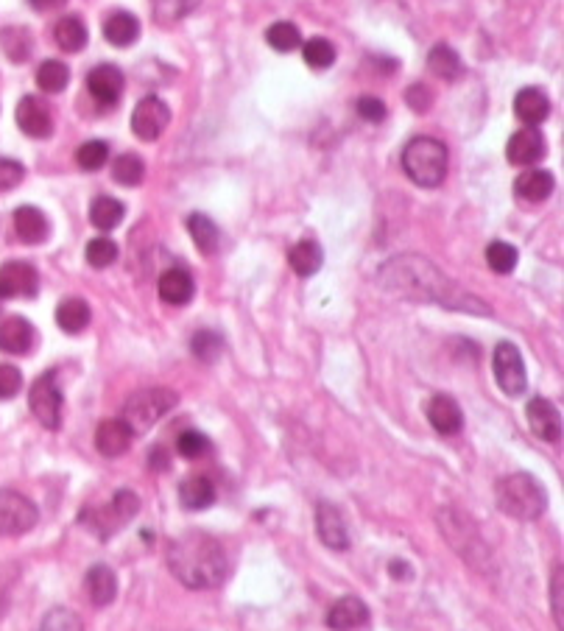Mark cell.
I'll list each match as a JSON object with an SVG mask.
<instances>
[{
    "instance_id": "obj_1",
    "label": "cell",
    "mask_w": 564,
    "mask_h": 631,
    "mask_svg": "<svg viewBox=\"0 0 564 631\" xmlns=\"http://www.w3.org/2000/svg\"><path fill=\"white\" fill-rule=\"evenodd\" d=\"M380 285L386 291H391V294L405 296V299L436 302L442 308L467 310V313H484V316H489V308H486L478 296L467 294L461 285L447 280L442 271L419 255H400L389 260L380 269Z\"/></svg>"
},
{
    "instance_id": "obj_2",
    "label": "cell",
    "mask_w": 564,
    "mask_h": 631,
    "mask_svg": "<svg viewBox=\"0 0 564 631\" xmlns=\"http://www.w3.org/2000/svg\"><path fill=\"white\" fill-rule=\"evenodd\" d=\"M168 567L188 590H213L229 573L221 542L204 531H185L168 545Z\"/></svg>"
},
{
    "instance_id": "obj_3",
    "label": "cell",
    "mask_w": 564,
    "mask_h": 631,
    "mask_svg": "<svg viewBox=\"0 0 564 631\" xmlns=\"http://www.w3.org/2000/svg\"><path fill=\"white\" fill-rule=\"evenodd\" d=\"M497 509L506 511L514 520H537L548 509V495L539 481L528 472L506 475L495 486Z\"/></svg>"
},
{
    "instance_id": "obj_4",
    "label": "cell",
    "mask_w": 564,
    "mask_h": 631,
    "mask_svg": "<svg viewBox=\"0 0 564 631\" xmlns=\"http://www.w3.org/2000/svg\"><path fill=\"white\" fill-rule=\"evenodd\" d=\"M447 146L436 137H414L403 151V171L419 188H436L447 176Z\"/></svg>"
},
{
    "instance_id": "obj_5",
    "label": "cell",
    "mask_w": 564,
    "mask_h": 631,
    "mask_svg": "<svg viewBox=\"0 0 564 631\" xmlns=\"http://www.w3.org/2000/svg\"><path fill=\"white\" fill-rule=\"evenodd\" d=\"M439 528H442L444 539L450 542V548H456L472 564V570H489V564H492L489 548H486L484 539L478 537L467 514L456 509H442L439 511Z\"/></svg>"
},
{
    "instance_id": "obj_6",
    "label": "cell",
    "mask_w": 564,
    "mask_h": 631,
    "mask_svg": "<svg viewBox=\"0 0 564 631\" xmlns=\"http://www.w3.org/2000/svg\"><path fill=\"white\" fill-rule=\"evenodd\" d=\"M179 403L176 391L162 389V386H151V389H140L135 391L126 405H123V422L129 428L140 433V430H148L154 422H160L174 405Z\"/></svg>"
},
{
    "instance_id": "obj_7",
    "label": "cell",
    "mask_w": 564,
    "mask_h": 631,
    "mask_svg": "<svg viewBox=\"0 0 564 631\" xmlns=\"http://www.w3.org/2000/svg\"><path fill=\"white\" fill-rule=\"evenodd\" d=\"M137 511H140V500H137L135 492L121 489L118 495L109 500L104 509L84 511V514H81V523L87 525V528H90L93 534H98L101 539H107L112 537L115 531H121L123 525L135 517Z\"/></svg>"
},
{
    "instance_id": "obj_8",
    "label": "cell",
    "mask_w": 564,
    "mask_h": 631,
    "mask_svg": "<svg viewBox=\"0 0 564 631\" xmlns=\"http://www.w3.org/2000/svg\"><path fill=\"white\" fill-rule=\"evenodd\" d=\"M28 405H31V414L37 417L42 428L56 430L62 425V389L56 383L54 372H45L34 383H31V391H28Z\"/></svg>"
},
{
    "instance_id": "obj_9",
    "label": "cell",
    "mask_w": 564,
    "mask_h": 631,
    "mask_svg": "<svg viewBox=\"0 0 564 631\" xmlns=\"http://www.w3.org/2000/svg\"><path fill=\"white\" fill-rule=\"evenodd\" d=\"M40 520L37 506L14 489H0V537H20Z\"/></svg>"
},
{
    "instance_id": "obj_10",
    "label": "cell",
    "mask_w": 564,
    "mask_h": 631,
    "mask_svg": "<svg viewBox=\"0 0 564 631\" xmlns=\"http://www.w3.org/2000/svg\"><path fill=\"white\" fill-rule=\"evenodd\" d=\"M495 380L509 397H520L528 386L523 355L511 341H500L495 347Z\"/></svg>"
},
{
    "instance_id": "obj_11",
    "label": "cell",
    "mask_w": 564,
    "mask_h": 631,
    "mask_svg": "<svg viewBox=\"0 0 564 631\" xmlns=\"http://www.w3.org/2000/svg\"><path fill=\"white\" fill-rule=\"evenodd\" d=\"M168 123H171V109L165 107V101L157 95H146L132 112V132L137 140H146V143H154L157 137H162Z\"/></svg>"
},
{
    "instance_id": "obj_12",
    "label": "cell",
    "mask_w": 564,
    "mask_h": 631,
    "mask_svg": "<svg viewBox=\"0 0 564 631\" xmlns=\"http://www.w3.org/2000/svg\"><path fill=\"white\" fill-rule=\"evenodd\" d=\"M40 291V274L26 260H9L0 266V299L34 296Z\"/></svg>"
},
{
    "instance_id": "obj_13",
    "label": "cell",
    "mask_w": 564,
    "mask_h": 631,
    "mask_svg": "<svg viewBox=\"0 0 564 631\" xmlns=\"http://www.w3.org/2000/svg\"><path fill=\"white\" fill-rule=\"evenodd\" d=\"M14 121L23 129V135L28 137H48L54 132V118H51V109L45 107V101L34 98V95H26L20 98V104L14 109Z\"/></svg>"
},
{
    "instance_id": "obj_14",
    "label": "cell",
    "mask_w": 564,
    "mask_h": 631,
    "mask_svg": "<svg viewBox=\"0 0 564 631\" xmlns=\"http://www.w3.org/2000/svg\"><path fill=\"white\" fill-rule=\"evenodd\" d=\"M525 417H528V425L542 442L553 444L562 439V417H559V408L551 400L534 397L531 403L525 405Z\"/></svg>"
},
{
    "instance_id": "obj_15",
    "label": "cell",
    "mask_w": 564,
    "mask_h": 631,
    "mask_svg": "<svg viewBox=\"0 0 564 631\" xmlns=\"http://www.w3.org/2000/svg\"><path fill=\"white\" fill-rule=\"evenodd\" d=\"M316 534L330 551H347L350 548V531L344 523V514L333 503H319L316 509Z\"/></svg>"
},
{
    "instance_id": "obj_16",
    "label": "cell",
    "mask_w": 564,
    "mask_h": 631,
    "mask_svg": "<svg viewBox=\"0 0 564 631\" xmlns=\"http://www.w3.org/2000/svg\"><path fill=\"white\" fill-rule=\"evenodd\" d=\"M132 439H135V430L129 428L121 417L118 419H104L98 430H95V447L98 453L107 458L123 456L129 447H132Z\"/></svg>"
},
{
    "instance_id": "obj_17",
    "label": "cell",
    "mask_w": 564,
    "mask_h": 631,
    "mask_svg": "<svg viewBox=\"0 0 564 631\" xmlns=\"http://www.w3.org/2000/svg\"><path fill=\"white\" fill-rule=\"evenodd\" d=\"M506 157H509L511 165H534L545 157V137L534 126H525V129L509 137Z\"/></svg>"
},
{
    "instance_id": "obj_18",
    "label": "cell",
    "mask_w": 564,
    "mask_h": 631,
    "mask_svg": "<svg viewBox=\"0 0 564 631\" xmlns=\"http://www.w3.org/2000/svg\"><path fill=\"white\" fill-rule=\"evenodd\" d=\"M87 90H90V95L98 104L112 107V104H118V98L123 95V73L115 65H98L87 76Z\"/></svg>"
},
{
    "instance_id": "obj_19",
    "label": "cell",
    "mask_w": 564,
    "mask_h": 631,
    "mask_svg": "<svg viewBox=\"0 0 564 631\" xmlns=\"http://www.w3.org/2000/svg\"><path fill=\"white\" fill-rule=\"evenodd\" d=\"M366 623H369V609L355 595H347V598L336 601L330 606V612H327V626L333 631H355L366 626Z\"/></svg>"
},
{
    "instance_id": "obj_20",
    "label": "cell",
    "mask_w": 564,
    "mask_h": 631,
    "mask_svg": "<svg viewBox=\"0 0 564 631\" xmlns=\"http://www.w3.org/2000/svg\"><path fill=\"white\" fill-rule=\"evenodd\" d=\"M428 419L430 425L436 428V433L442 436H456L458 430L464 428V414L453 397L447 394H436L433 400L428 403Z\"/></svg>"
},
{
    "instance_id": "obj_21",
    "label": "cell",
    "mask_w": 564,
    "mask_h": 631,
    "mask_svg": "<svg viewBox=\"0 0 564 631\" xmlns=\"http://www.w3.org/2000/svg\"><path fill=\"white\" fill-rule=\"evenodd\" d=\"M34 347V327L23 316H6L0 322V350L9 355H26Z\"/></svg>"
},
{
    "instance_id": "obj_22",
    "label": "cell",
    "mask_w": 564,
    "mask_h": 631,
    "mask_svg": "<svg viewBox=\"0 0 564 631\" xmlns=\"http://www.w3.org/2000/svg\"><path fill=\"white\" fill-rule=\"evenodd\" d=\"M14 232L23 243H42L51 232V224H48V218L40 207L23 204V207L14 210Z\"/></svg>"
},
{
    "instance_id": "obj_23",
    "label": "cell",
    "mask_w": 564,
    "mask_h": 631,
    "mask_svg": "<svg viewBox=\"0 0 564 631\" xmlns=\"http://www.w3.org/2000/svg\"><path fill=\"white\" fill-rule=\"evenodd\" d=\"M514 115L525 123V126H539L548 121L551 115V101L548 95L537 90V87H525L514 98Z\"/></svg>"
},
{
    "instance_id": "obj_24",
    "label": "cell",
    "mask_w": 564,
    "mask_h": 631,
    "mask_svg": "<svg viewBox=\"0 0 564 631\" xmlns=\"http://www.w3.org/2000/svg\"><path fill=\"white\" fill-rule=\"evenodd\" d=\"M84 587H87V595H90V601L95 606H109L115 601V595H118V576L107 564H93L87 570Z\"/></svg>"
},
{
    "instance_id": "obj_25",
    "label": "cell",
    "mask_w": 564,
    "mask_h": 631,
    "mask_svg": "<svg viewBox=\"0 0 564 631\" xmlns=\"http://www.w3.org/2000/svg\"><path fill=\"white\" fill-rule=\"evenodd\" d=\"M196 291V282L185 269H168L160 277V299L168 305H188Z\"/></svg>"
},
{
    "instance_id": "obj_26",
    "label": "cell",
    "mask_w": 564,
    "mask_h": 631,
    "mask_svg": "<svg viewBox=\"0 0 564 631\" xmlns=\"http://www.w3.org/2000/svg\"><path fill=\"white\" fill-rule=\"evenodd\" d=\"M179 500L190 511L210 509L215 503V486L207 475H190L179 484Z\"/></svg>"
},
{
    "instance_id": "obj_27",
    "label": "cell",
    "mask_w": 564,
    "mask_h": 631,
    "mask_svg": "<svg viewBox=\"0 0 564 631\" xmlns=\"http://www.w3.org/2000/svg\"><path fill=\"white\" fill-rule=\"evenodd\" d=\"M553 188H556V182H553L551 171H539V168L525 171L514 182V193L525 202H545L553 193Z\"/></svg>"
},
{
    "instance_id": "obj_28",
    "label": "cell",
    "mask_w": 564,
    "mask_h": 631,
    "mask_svg": "<svg viewBox=\"0 0 564 631\" xmlns=\"http://www.w3.org/2000/svg\"><path fill=\"white\" fill-rule=\"evenodd\" d=\"M104 37L118 48H129L140 37V23L132 12H112L104 23Z\"/></svg>"
},
{
    "instance_id": "obj_29",
    "label": "cell",
    "mask_w": 564,
    "mask_h": 631,
    "mask_svg": "<svg viewBox=\"0 0 564 631\" xmlns=\"http://www.w3.org/2000/svg\"><path fill=\"white\" fill-rule=\"evenodd\" d=\"M93 319L90 313V305L81 299V296H68L65 302H59L56 308V324L65 330V333H81L87 324Z\"/></svg>"
},
{
    "instance_id": "obj_30",
    "label": "cell",
    "mask_w": 564,
    "mask_h": 631,
    "mask_svg": "<svg viewBox=\"0 0 564 631\" xmlns=\"http://www.w3.org/2000/svg\"><path fill=\"white\" fill-rule=\"evenodd\" d=\"M54 40L62 51H68V54H79L81 48L87 45V26H84V20L76 17V14L62 17L54 28Z\"/></svg>"
},
{
    "instance_id": "obj_31",
    "label": "cell",
    "mask_w": 564,
    "mask_h": 631,
    "mask_svg": "<svg viewBox=\"0 0 564 631\" xmlns=\"http://www.w3.org/2000/svg\"><path fill=\"white\" fill-rule=\"evenodd\" d=\"M288 263H291V269L299 274V277H313L316 271L322 269L324 263V255H322V246L316 241H299L288 252Z\"/></svg>"
},
{
    "instance_id": "obj_32",
    "label": "cell",
    "mask_w": 564,
    "mask_h": 631,
    "mask_svg": "<svg viewBox=\"0 0 564 631\" xmlns=\"http://www.w3.org/2000/svg\"><path fill=\"white\" fill-rule=\"evenodd\" d=\"M428 68L430 73H436L439 79L444 81H456L461 73H464V65H461V56L450 48V45H433L428 54Z\"/></svg>"
},
{
    "instance_id": "obj_33",
    "label": "cell",
    "mask_w": 564,
    "mask_h": 631,
    "mask_svg": "<svg viewBox=\"0 0 564 631\" xmlns=\"http://www.w3.org/2000/svg\"><path fill=\"white\" fill-rule=\"evenodd\" d=\"M123 215H126V207L118 199H112V196H95L93 204H90V221L101 232H109V229L118 227L123 221Z\"/></svg>"
},
{
    "instance_id": "obj_34",
    "label": "cell",
    "mask_w": 564,
    "mask_h": 631,
    "mask_svg": "<svg viewBox=\"0 0 564 631\" xmlns=\"http://www.w3.org/2000/svg\"><path fill=\"white\" fill-rule=\"evenodd\" d=\"M0 48H3V54L9 56L14 65H23L28 56H31V51H34L31 31L23 26L6 28V31L0 34Z\"/></svg>"
},
{
    "instance_id": "obj_35",
    "label": "cell",
    "mask_w": 564,
    "mask_h": 631,
    "mask_svg": "<svg viewBox=\"0 0 564 631\" xmlns=\"http://www.w3.org/2000/svg\"><path fill=\"white\" fill-rule=\"evenodd\" d=\"M188 229H190V238L196 243V249L202 252V255H213L215 249H218V241H221V232L215 227L213 221L202 213H193L188 218Z\"/></svg>"
},
{
    "instance_id": "obj_36",
    "label": "cell",
    "mask_w": 564,
    "mask_h": 631,
    "mask_svg": "<svg viewBox=\"0 0 564 631\" xmlns=\"http://www.w3.org/2000/svg\"><path fill=\"white\" fill-rule=\"evenodd\" d=\"M70 81V70L65 62H59V59H48V62H42L40 70H37V84H40L42 93H62L65 87H68Z\"/></svg>"
},
{
    "instance_id": "obj_37",
    "label": "cell",
    "mask_w": 564,
    "mask_h": 631,
    "mask_svg": "<svg viewBox=\"0 0 564 631\" xmlns=\"http://www.w3.org/2000/svg\"><path fill=\"white\" fill-rule=\"evenodd\" d=\"M143 176H146V165L137 154H121L118 160L112 162V179L123 188H135L143 182Z\"/></svg>"
},
{
    "instance_id": "obj_38",
    "label": "cell",
    "mask_w": 564,
    "mask_h": 631,
    "mask_svg": "<svg viewBox=\"0 0 564 631\" xmlns=\"http://www.w3.org/2000/svg\"><path fill=\"white\" fill-rule=\"evenodd\" d=\"M266 42H269L274 51H280V54H291V51H296V48L302 45V34H299V28H296L294 23L280 20V23L269 26V31H266Z\"/></svg>"
},
{
    "instance_id": "obj_39",
    "label": "cell",
    "mask_w": 564,
    "mask_h": 631,
    "mask_svg": "<svg viewBox=\"0 0 564 631\" xmlns=\"http://www.w3.org/2000/svg\"><path fill=\"white\" fill-rule=\"evenodd\" d=\"M302 56H305L308 68L327 70L333 62H336V48H333V42L324 40V37H313V40L305 42Z\"/></svg>"
},
{
    "instance_id": "obj_40",
    "label": "cell",
    "mask_w": 564,
    "mask_h": 631,
    "mask_svg": "<svg viewBox=\"0 0 564 631\" xmlns=\"http://www.w3.org/2000/svg\"><path fill=\"white\" fill-rule=\"evenodd\" d=\"M190 352L202 363H213L224 352V338L218 336L215 330H199L196 336L190 338Z\"/></svg>"
},
{
    "instance_id": "obj_41",
    "label": "cell",
    "mask_w": 564,
    "mask_h": 631,
    "mask_svg": "<svg viewBox=\"0 0 564 631\" xmlns=\"http://www.w3.org/2000/svg\"><path fill=\"white\" fill-rule=\"evenodd\" d=\"M202 0H151V9H154V17L160 23H179L185 20Z\"/></svg>"
},
{
    "instance_id": "obj_42",
    "label": "cell",
    "mask_w": 564,
    "mask_h": 631,
    "mask_svg": "<svg viewBox=\"0 0 564 631\" xmlns=\"http://www.w3.org/2000/svg\"><path fill=\"white\" fill-rule=\"evenodd\" d=\"M486 263L497 274H511L517 266V249L506 241H492L486 246Z\"/></svg>"
},
{
    "instance_id": "obj_43",
    "label": "cell",
    "mask_w": 564,
    "mask_h": 631,
    "mask_svg": "<svg viewBox=\"0 0 564 631\" xmlns=\"http://www.w3.org/2000/svg\"><path fill=\"white\" fill-rule=\"evenodd\" d=\"M87 263L93 266V269H107L112 266L115 260H118V243L112 241V238H93V241L87 243Z\"/></svg>"
},
{
    "instance_id": "obj_44",
    "label": "cell",
    "mask_w": 564,
    "mask_h": 631,
    "mask_svg": "<svg viewBox=\"0 0 564 631\" xmlns=\"http://www.w3.org/2000/svg\"><path fill=\"white\" fill-rule=\"evenodd\" d=\"M107 160L109 146L104 140H87V143L76 151V162H79V168H84V171H98Z\"/></svg>"
},
{
    "instance_id": "obj_45",
    "label": "cell",
    "mask_w": 564,
    "mask_h": 631,
    "mask_svg": "<svg viewBox=\"0 0 564 631\" xmlns=\"http://www.w3.org/2000/svg\"><path fill=\"white\" fill-rule=\"evenodd\" d=\"M176 450H179V456L185 458H202L210 450V439L204 433H199V430H185L176 439Z\"/></svg>"
},
{
    "instance_id": "obj_46",
    "label": "cell",
    "mask_w": 564,
    "mask_h": 631,
    "mask_svg": "<svg viewBox=\"0 0 564 631\" xmlns=\"http://www.w3.org/2000/svg\"><path fill=\"white\" fill-rule=\"evenodd\" d=\"M23 389V375L12 363H0V400H12Z\"/></svg>"
},
{
    "instance_id": "obj_47",
    "label": "cell",
    "mask_w": 564,
    "mask_h": 631,
    "mask_svg": "<svg viewBox=\"0 0 564 631\" xmlns=\"http://www.w3.org/2000/svg\"><path fill=\"white\" fill-rule=\"evenodd\" d=\"M26 176V168L23 162L9 160V157H0V190H12L23 182Z\"/></svg>"
},
{
    "instance_id": "obj_48",
    "label": "cell",
    "mask_w": 564,
    "mask_h": 631,
    "mask_svg": "<svg viewBox=\"0 0 564 631\" xmlns=\"http://www.w3.org/2000/svg\"><path fill=\"white\" fill-rule=\"evenodd\" d=\"M358 115H361L363 121L380 123L386 118V104L380 98H375V95H363L361 101H358Z\"/></svg>"
},
{
    "instance_id": "obj_49",
    "label": "cell",
    "mask_w": 564,
    "mask_h": 631,
    "mask_svg": "<svg viewBox=\"0 0 564 631\" xmlns=\"http://www.w3.org/2000/svg\"><path fill=\"white\" fill-rule=\"evenodd\" d=\"M405 101H408V107H414L417 112H425L433 104V93H430L425 84H411L405 90Z\"/></svg>"
},
{
    "instance_id": "obj_50",
    "label": "cell",
    "mask_w": 564,
    "mask_h": 631,
    "mask_svg": "<svg viewBox=\"0 0 564 631\" xmlns=\"http://www.w3.org/2000/svg\"><path fill=\"white\" fill-rule=\"evenodd\" d=\"M551 595H553V618H556V626H559V629H564V620H562V567H556V570H553Z\"/></svg>"
},
{
    "instance_id": "obj_51",
    "label": "cell",
    "mask_w": 564,
    "mask_h": 631,
    "mask_svg": "<svg viewBox=\"0 0 564 631\" xmlns=\"http://www.w3.org/2000/svg\"><path fill=\"white\" fill-rule=\"evenodd\" d=\"M37 12H54V9H62L68 0H28Z\"/></svg>"
},
{
    "instance_id": "obj_52",
    "label": "cell",
    "mask_w": 564,
    "mask_h": 631,
    "mask_svg": "<svg viewBox=\"0 0 564 631\" xmlns=\"http://www.w3.org/2000/svg\"><path fill=\"white\" fill-rule=\"evenodd\" d=\"M151 467L154 470H168V453H165V447H154L151 450Z\"/></svg>"
},
{
    "instance_id": "obj_53",
    "label": "cell",
    "mask_w": 564,
    "mask_h": 631,
    "mask_svg": "<svg viewBox=\"0 0 564 631\" xmlns=\"http://www.w3.org/2000/svg\"><path fill=\"white\" fill-rule=\"evenodd\" d=\"M391 576H397V578L411 576V570H405L403 562H394V564H391Z\"/></svg>"
}]
</instances>
